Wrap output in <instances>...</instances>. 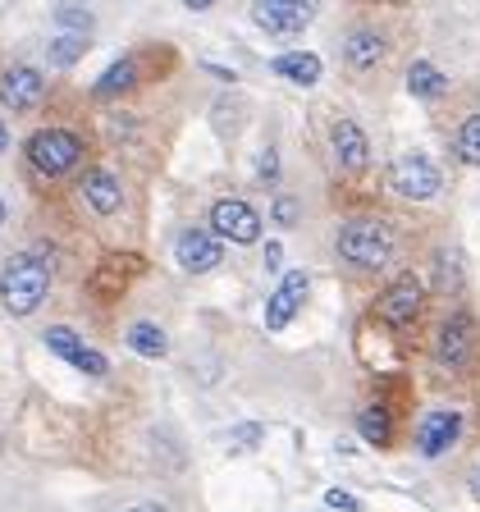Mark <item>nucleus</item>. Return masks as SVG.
<instances>
[{"label":"nucleus","instance_id":"nucleus-1","mask_svg":"<svg viewBox=\"0 0 480 512\" xmlns=\"http://www.w3.org/2000/svg\"><path fill=\"white\" fill-rule=\"evenodd\" d=\"M46 288H51V266L37 252L10 256L0 270V302L10 316H32L46 302Z\"/></svg>","mask_w":480,"mask_h":512},{"label":"nucleus","instance_id":"nucleus-2","mask_svg":"<svg viewBox=\"0 0 480 512\" xmlns=\"http://www.w3.org/2000/svg\"><path fill=\"white\" fill-rule=\"evenodd\" d=\"M394 229L384 220H371V215H362V220H348L339 229V256L343 261H352L357 270H380L394 261Z\"/></svg>","mask_w":480,"mask_h":512},{"label":"nucleus","instance_id":"nucleus-3","mask_svg":"<svg viewBox=\"0 0 480 512\" xmlns=\"http://www.w3.org/2000/svg\"><path fill=\"white\" fill-rule=\"evenodd\" d=\"M23 156H28V165L37 174L60 179V174H69L78 160H83V138L69 133V128H37V133L23 142Z\"/></svg>","mask_w":480,"mask_h":512},{"label":"nucleus","instance_id":"nucleus-4","mask_svg":"<svg viewBox=\"0 0 480 512\" xmlns=\"http://www.w3.org/2000/svg\"><path fill=\"white\" fill-rule=\"evenodd\" d=\"M320 14V0H252V19L270 37H293L307 32Z\"/></svg>","mask_w":480,"mask_h":512},{"label":"nucleus","instance_id":"nucleus-5","mask_svg":"<svg viewBox=\"0 0 480 512\" xmlns=\"http://www.w3.org/2000/svg\"><path fill=\"white\" fill-rule=\"evenodd\" d=\"M389 183L403 192L407 202H430L444 179H439V165H435L430 156H421V151H407V156L394 160V170H389Z\"/></svg>","mask_w":480,"mask_h":512},{"label":"nucleus","instance_id":"nucleus-6","mask_svg":"<svg viewBox=\"0 0 480 512\" xmlns=\"http://www.w3.org/2000/svg\"><path fill=\"white\" fill-rule=\"evenodd\" d=\"M211 234L224 238V243H256L261 238V215L243 202V197H220L211 206Z\"/></svg>","mask_w":480,"mask_h":512},{"label":"nucleus","instance_id":"nucleus-7","mask_svg":"<svg viewBox=\"0 0 480 512\" xmlns=\"http://www.w3.org/2000/svg\"><path fill=\"white\" fill-rule=\"evenodd\" d=\"M421 307H426V284L416 275H398L394 284L380 293V307L375 311H380L384 325H398V330H403V325H412V320L421 316Z\"/></svg>","mask_w":480,"mask_h":512},{"label":"nucleus","instance_id":"nucleus-8","mask_svg":"<svg viewBox=\"0 0 480 512\" xmlns=\"http://www.w3.org/2000/svg\"><path fill=\"white\" fill-rule=\"evenodd\" d=\"M46 96V78L42 69H32V64H14V69H5L0 74V101L14 110V115H23V110L42 106Z\"/></svg>","mask_w":480,"mask_h":512},{"label":"nucleus","instance_id":"nucleus-9","mask_svg":"<svg viewBox=\"0 0 480 512\" xmlns=\"http://www.w3.org/2000/svg\"><path fill=\"white\" fill-rule=\"evenodd\" d=\"M174 256H179V266L188 275H206V270H215L224 261V247L211 229H183L179 243H174Z\"/></svg>","mask_w":480,"mask_h":512},{"label":"nucleus","instance_id":"nucleus-10","mask_svg":"<svg viewBox=\"0 0 480 512\" xmlns=\"http://www.w3.org/2000/svg\"><path fill=\"white\" fill-rule=\"evenodd\" d=\"M46 348H51L55 357H64V362H69V366H78V371L96 375V380H101V375L110 371V362H106V357H101V352H96V348H87V343L78 339V334L69 330V325H51V330H46Z\"/></svg>","mask_w":480,"mask_h":512},{"label":"nucleus","instance_id":"nucleus-11","mask_svg":"<svg viewBox=\"0 0 480 512\" xmlns=\"http://www.w3.org/2000/svg\"><path fill=\"white\" fill-rule=\"evenodd\" d=\"M307 288H311L307 270H288V275L279 279L275 293H270V302H266V325L270 330H284L288 320L298 316L302 302H307Z\"/></svg>","mask_w":480,"mask_h":512},{"label":"nucleus","instance_id":"nucleus-12","mask_svg":"<svg viewBox=\"0 0 480 512\" xmlns=\"http://www.w3.org/2000/svg\"><path fill=\"white\" fill-rule=\"evenodd\" d=\"M471 339H476V330H471V316H448L444 325H439L435 334V357L439 366H462L471 357Z\"/></svg>","mask_w":480,"mask_h":512},{"label":"nucleus","instance_id":"nucleus-13","mask_svg":"<svg viewBox=\"0 0 480 512\" xmlns=\"http://www.w3.org/2000/svg\"><path fill=\"white\" fill-rule=\"evenodd\" d=\"M458 435H462L458 412H430L426 421H421V430H416V448H421L426 458H439V453H448V448L458 444Z\"/></svg>","mask_w":480,"mask_h":512},{"label":"nucleus","instance_id":"nucleus-14","mask_svg":"<svg viewBox=\"0 0 480 512\" xmlns=\"http://www.w3.org/2000/svg\"><path fill=\"white\" fill-rule=\"evenodd\" d=\"M330 138H334V156H339L343 170H366V160H371V142H366V133L352 119H339V124L330 128Z\"/></svg>","mask_w":480,"mask_h":512},{"label":"nucleus","instance_id":"nucleus-15","mask_svg":"<svg viewBox=\"0 0 480 512\" xmlns=\"http://www.w3.org/2000/svg\"><path fill=\"white\" fill-rule=\"evenodd\" d=\"M83 202L92 206L96 215H115L124 206V188L110 170H87L83 174Z\"/></svg>","mask_w":480,"mask_h":512},{"label":"nucleus","instance_id":"nucleus-16","mask_svg":"<svg viewBox=\"0 0 480 512\" xmlns=\"http://www.w3.org/2000/svg\"><path fill=\"white\" fill-rule=\"evenodd\" d=\"M343 60H348V69H357V74L375 69V64L384 60V37L371 28H357L348 42H343Z\"/></svg>","mask_w":480,"mask_h":512},{"label":"nucleus","instance_id":"nucleus-17","mask_svg":"<svg viewBox=\"0 0 480 512\" xmlns=\"http://www.w3.org/2000/svg\"><path fill=\"white\" fill-rule=\"evenodd\" d=\"M279 78H288V83H298V87H316L320 83V55L311 51H288V55H275V64H270Z\"/></svg>","mask_w":480,"mask_h":512},{"label":"nucleus","instance_id":"nucleus-18","mask_svg":"<svg viewBox=\"0 0 480 512\" xmlns=\"http://www.w3.org/2000/svg\"><path fill=\"white\" fill-rule=\"evenodd\" d=\"M87 32H55L51 42H46V60H51V69H74L78 60L87 55Z\"/></svg>","mask_w":480,"mask_h":512},{"label":"nucleus","instance_id":"nucleus-19","mask_svg":"<svg viewBox=\"0 0 480 512\" xmlns=\"http://www.w3.org/2000/svg\"><path fill=\"white\" fill-rule=\"evenodd\" d=\"M124 339H128V348L138 352V357H151V362L170 352V339H165V330H160V325H151V320H138V325H128Z\"/></svg>","mask_w":480,"mask_h":512},{"label":"nucleus","instance_id":"nucleus-20","mask_svg":"<svg viewBox=\"0 0 480 512\" xmlns=\"http://www.w3.org/2000/svg\"><path fill=\"white\" fill-rule=\"evenodd\" d=\"M407 87H412V96H421V101H435V96L448 92V78L439 74L430 60H416L412 69H407Z\"/></svg>","mask_w":480,"mask_h":512},{"label":"nucleus","instance_id":"nucleus-21","mask_svg":"<svg viewBox=\"0 0 480 512\" xmlns=\"http://www.w3.org/2000/svg\"><path fill=\"white\" fill-rule=\"evenodd\" d=\"M133 74H138V69H133V60H115L106 74L92 83V96H96V101H110V96L128 92V87H133Z\"/></svg>","mask_w":480,"mask_h":512},{"label":"nucleus","instance_id":"nucleus-22","mask_svg":"<svg viewBox=\"0 0 480 512\" xmlns=\"http://www.w3.org/2000/svg\"><path fill=\"white\" fill-rule=\"evenodd\" d=\"M55 23H60V32H92L87 0H60V5H55Z\"/></svg>","mask_w":480,"mask_h":512},{"label":"nucleus","instance_id":"nucleus-23","mask_svg":"<svg viewBox=\"0 0 480 512\" xmlns=\"http://www.w3.org/2000/svg\"><path fill=\"white\" fill-rule=\"evenodd\" d=\"M357 430H362L366 444H389V412H384V407H366V412L357 416Z\"/></svg>","mask_w":480,"mask_h":512},{"label":"nucleus","instance_id":"nucleus-24","mask_svg":"<svg viewBox=\"0 0 480 512\" xmlns=\"http://www.w3.org/2000/svg\"><path fill=\"white\" fill-rule=\"evenodd\" d=\"M458 156L467 165H480V115H471L467 124L458 128Z\"/></svg>","mask_w":480,"mask_h":512},{"label":"nucleus","instance_id":"nucleus-25","mask_svg":"<svg viewBox=\"0 0 480 512\" xmlns=\"http://www.w3.org/2000/svg\"><path fill=\"white\" fill-rule=\"evenodd\" d=\"M256 179H261V183H275V179H279V156H275V147L261 151V160H256Z\"/></svg>","mask_w":480,"mask_h":512},{"label":"nucleus","instance_id":"nucleus-26","mask_svg":"<svg viewBox=\"0 0 480 512\" xmlns=\"http://www.w3.org/2000/svg\"><path fill=\"white\" fill-rule=\"evenodd\" d=\"M270 211H275L279 224H298V202H293V197H275V206H270Z\"/></svg>","mask_w":480,"mask_h":512},{"label":"nucleus","instance_id":"nucleus-27","mask_svg":"<svg viewBox=\"0 0 480 512\" xmlns=\"http://www.w3.org/2000/svg\"><path fill=\"white\" fill-rule=\"evenodd\" d=\"M325 503H330V508H339V512H357V508H362V503H357V494H348V490H330V494H325Z\"/></svg>","mask_w":480,"mask_h":512},{"label":"nucleus","instance_id":"nucleus-28","mask_svg":"<svg viewBox=\"0 0 480 512\" xmlns=\"http://www.w3.org/2000/svg\"><path fill=\"white\" fill-rule=\"evenodd\" d=\"M256 439H261V426H238V430H234V444H238V448H252Z\"/></svg>","mask_w":480,"mask_h":512},{"label":"nucleus","instance_id":"nucleus-29","mask_svg":"<svg viewBox=\"0 0 480 512\" xmlns=\"http://www.w3.org/2000/svg\"><path fill=\"white\" fill-rule=\"evenodd\" d=\"M279 266H284V247L270 243V247H266V270H279Z\"/></svg>","mask_w":480,"mask_h":512},{"label":"nucleus","instance_id":"nucleus-30","mask_svg":"<svg viewBox=\"0 0 480 512\" xmlns=\"http://www.w3.org/2000/svg\"><path fill=\"white\" fill-rule=\"evenodd\" d=\"M128 512H165L160 503H138V508H128Z\"/></svg>","mask_w":480,"mask_h":512},{"label":"nucleus","instance_id":"nucleus-31","mask_svg":"<svg viewBox=\"0 0 480 512\" xmlns=\"http://www.w3.org/2000/svg\"><path fill=\"white\" fill-rule=\"evenodd\" d=\"M10 147V128H5V119H0V151Z\"/></svg>","mask_w":480,"mask_h":512},{"label":"nucleus","instance_id":"nucleus-32","mask_svg":"<svg viewBox=\"0 0 480 512\" xmlns=\"http://www.w3.org/2000/svg\"><path fill=\"white\" fill-rule=\"evenodd\" d=\"M183 5H188V10H206V5H211V0H183Z\"/></svg>","mask_w":480,"mask_h":512},{"label":"nucleus","instance_id":"nucleus-33","mask_svg":"<svg viewBox=\"0 0 480 512\" xmlns=\"http://www.w3.org/2000/svg\"><path fill=\"white\" fill-rule=\"evenodd\" d=\"M5 215H10V211H5V197H0V224H5Z\"/></svg>","mask_w":480,"mask_h":512}]
</instances>
